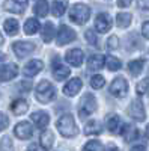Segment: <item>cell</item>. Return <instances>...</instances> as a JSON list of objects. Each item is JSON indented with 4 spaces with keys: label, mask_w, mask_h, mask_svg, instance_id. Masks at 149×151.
<instances>
[{
    "label": "cell",
    "mask_w": 149,
    "mask_h": 151,
    "mask_svg": "<svg viewBox=\"0 0 149 151\" xmlns=\"http://www.w3.org/2000/svg\"><path fill=\"white\" fill-rule=\"evenodd\" d=\"M35 97L39 103H50L56 98V88L50 82L42 80V82L38 83V86H36Z\"/></svg>",
    "instance_id": "obj_1"
},
{
    "label": "cell",
    "mask_w": 149,
    "mask_h": 151,
    "mask_svg": "<svg viewBox=\"0 0 149 151\" xmlns=\"http://www.w3.org/2000/svg\"><path fill=\"white\" fill-rule=\"evenodd\" d=\"M56 127L60 132V134L65 137H72L77 134V125L74 122L72 115H62L56 122Z\"/></svg>",
    "instance_id": "obj_2"
},
{
    "label": "cell",
    "mask_w": 149,
    "mask_h": 151,
    "mask_svg": "<svg viewBox=\"0 0 149 151\" xmlns=\"http://www.w3.org/2000/svg\"><path fill=\"white\" fill-rule=\"evenodd\" d=\"M91 17V9L89 6H86L83 3L74 5L69 11V18L76 23V24H84Z\"/></svg>",
    "instance_id": "obj_3"
},
{
    "label": "cell",
    "mask_w": 149,
    "mask_h": 151,
    "mask_svg": "<svg viewBox=\"0 0 149 151\" xmlns=\"http://www.w3.org/2000/svg\"><path fill=\"white\" fill-rule=\"evenodd\" d=\"M96 98L92 94H86L81 101H80V109H78V116L81 119H84L86 116H89L91 113H93L96 110Z\"/></svg>",
    "instance_id": "obj_4"
},
{
    "label": "cell",
    "mask_w": 149,
    "mask_h": 151,
    "mask_svg": "<svg viewBox=\"0 0 149 151\" xmlns=\"http://www.w3.org/2000/svg\"><path fill=\"white\" fill-rule=\"evenodd\" d=\"M74 40H76V32H74L69 26H66V24H60L59 32L56 33V42H57V45L69 44Z\"/></svg>",
    "instance_id": "obj_5"
},
{
    "label": "cell",
    "mask_w": 149,
    "mask_h": 151,
    "mask_svg": "<svg viewBox=\"0 0 149 151\" xmlns=\"http://www.w3.org/2000/svg\"><path fill=\"white\" fill-rule=\"evenodd\" d=\"M110 94L113 97L122 98L128 94V83L123 77H116L110 85Z\"/></svg>",
    "instance_id": "obj_6"
},
{
    "label": "cell",
    "mask_w": 149,
    "mask_h": 151,
    "mask_svg": "<svg viewBox=\"0 0 149 151\" xmlns=\"http://www.w3.org/2000/svg\"><path fill=\"white\" fill-rule=\"evenodd\" d=\"M128 115H130L134 121H139V122L145 121L146 112H145V106H143V103L140 101V100H134V101L130 104V107H128Z\"/></svg>",
    "instance_id": "obj_7"
},
{
    "label": "cell",
    "mask_w": 149,
    "mask_h": 151,
    "mask_svg": "<svg viewBox=\"0 0 149 151\" xmlns=\"http://www.w3.org/2000/svg\"><path fill=\"white\" fill-rule=\"evenodd\" d=\"M14 134L18 137V139H23V141H26V139H30L32 134H33V127H32V124L27 122V121H21L15 125V129H14Z\"/></svg>",
    "instance_id": "obj_8"
},
{
    "label": "cell",
    "mask_w": 149,
    "mask_h": 151,
    "mask_svg": "<svg viewBox=\"0 0 149 151\" xmlns=\"http://www.w3.org/2000/svg\"><path fill=\"white\" fill-rule=\"evenodd\" d=\"M95 29L99 33H107L111 29V17L108 14H106V12L98 14L95 18Z\"/></svg>",
    "instance_id": "obj_9"
},
{
    "label": "cell",
    "mask_w": 149,
    "mask_h": 151,
    "mask_svg": "<svg viewBox=\"0 0 149 151\" xmlns=\"http://www.w3.org/2000/svg\"><path fill=\"white\" fill-rule=\"evenodd\" d=\"M12 50H14V53L20 58V59H23V58H26V56H29L33 50H35V45L32 44V42H24V41H17V42H14L12 44Z\"/></svg>",
    "instance_id": "obj_10"
},
{
    "label": "cell",
    "mask_w": 149,
    "mask_h": 151,
    "mask_svg": "<svg viewBox=\"0 0 149 151\" xmlns=\"http://www.w3.org/2000/svg\"><path fill=\"white\" fill-rule=\"evenodd\" d=\"M27 5H29L27 0H6L3 3V8L9 12H14V14H23Z\"/></svg>",
    "instance_id": "obj_11"
},
{
    "label": "cell",
    "mask_w": 149,
    "mask_h": 151,
    "mask_svg": "<svg viewBox=\"0 0 149 151\" xmlns=\"http://www.w3.org/2000/svg\"><path fill=\"white\" fill-rule=\"evenodd\" d=\"M42 68H44V62L39 60V59H33V60L27 62L26 67L23 68V74L26 76V77H33V76H36L38 73H41Z\"/></svg>",
    "instance_id": "obj_12"
},
{
    "label": "cell",
    "mask_w": 149,
    "mask_h": 151,
    "mask_svg": "<svg viewBox=\"0 0 149 151\" xmlns=\"http://www.w3.org/2000/svg\"><path fill=\"white\" fill-rule=\"evenodd\" d=\"M83 58H84V55H83V52L80 48H71L65 55L66 62L69 65H72V67H80L83 64Z\"/></svg>",
    "instance_id": "obj_13"
},
{
    "label": "cell",
    "mask_w": 149,
    "mask_h": 151,
    "mask_svg": "<svg viewBox=\"0 0 149 151\" xmlns=\"http://www.w3.org/2000/svg\"><path fill=\"white\" fill-rule=\"evenodd\" d=\"M81 86H83L81 80H80L78 77H74V79H71V80L63 86V94H65L66 97H74L76 94L80 92Z\"/></svg>",
    "instance_id": "obj_14"
},
{
    "label": "cell",
    "mask_w": 149,
    "mask_h": 151,
    "mask_svg": "<svg viewBox=\"0 0 149 151\" xmlns=\"http://www.w3.org/2000/svg\"><path fill=\"white\" fill-rule=\"evenodd\" d=\"M69 74H71V70L65 65H62L60 62L54 60V64H53V76H54V79L62 82V80H65L66 77H69Z\"/></svg>",
    "instance_id": "obj_15"
},
{
    "label": "cell",
    "mask_w": 149,
    "mask_h": 151,
    "mask_svg": "<svg viewBox=\"0 0 149 151\" xmlns=\"http://www.w3.org/2000/svg\"><path fill=\"white\" fill-rule=\"evenodd\" d=\"M18 74V67L15 64H8L5 68L0 71V82H9Z\"/></svg>",
    "instance_id": "obj_16"
},
{
    "label": "cell",
    "mask_w": 149,
    "mask_h": 151,
    "mask_svg": "<svg viewBox=\"0 0 149 151\" xmlns=\"http://www.w3.org/2000/svg\"><path fill=\"white\" fill-rule=\"evenodd\" d=\"M32 121L35 122V125L38 129H45L47 125H48V122H50V116H48L47 112L38 110V112L32 113Z\"/></svg>",
    "instance_id": "obj_17"
},
{
    "label": "cell",
    "mask_w": 149,
    "mask_h": 151,
    "mask_svg": "<svg viewBox=\"0 0 149 151\" xmlns=\"http://www.w3.org/2000/svg\"><path fill=\"white\" fill-rule=\"evenodd\" d=\"M120 134L123 136V139H125V142H133L134 139H137V137H139V130L135 129L134 125L127 124V125H123V127H122Z\"/></svg>",
    "instance_id": "obj_18"
},
{
    "label": "cell",
    "mask_w": 149,
    "mask_h": 151,
    "mask_svg": "<svg viewBox=\"0 0 149 151\" xmlns=\"http://www.w3.org/2000/svg\"><path fill=\"white\" fill-rule=\"evenodd\" d=\"M106 64V58L103 55H92L89 59H88V68L92 70V71H96V70H101Z\"/></svg>",
    "instance_id": "obj_19"
},
{
    "label": "cell",
    "mask_w": 149,
    "mask_h": 151,
    "mask_svg": "<svg viewBox=\"0 0 149 151\" xmlns=\"http://www.w3.org/2000/svg\"><path fill=\"white\" fill-rule=\"evenodd\" d=\"M29 109V103L26 101V100L23 98H18V100H14L11 104V110L14 115H23V113H26Z\"/></svg>",
    "instance_id": "obj_20"
},
{
    "label": "cell",
    "mask_w": 149,
    "mask_h": 151,
    "mask_svg": "<svg viewBox=\"0 0 149 151\" xmlns=\"http://www.w3.org/2000/svg\"><path fill=\"white\" fill-rule=\"evenodd\" d=\"M68 8V0H54L51 3V14L54 17H62Z\"/></svg>",
    "instance_id": "obj_21"
},
{
    "label": "cell",
    "mask_w": 149,
    "mask_h": 151,
    "mask_svg": "<svg viewBox=\"0 0 149 151\" xmlns=\"http://www.w3.org/2000/svg\"><path fill=\"white\" fill-rule=\"evenodd\" d=\"M122 127V122H120V118L118 115H108L107 116V129L110 133H119Z\"/></svg>",
    "instance_id": "obj_22"
},
{
    "label": "cell",
    "mask_w": 149,
    "mask_h": 151,
    "mask_svg": "<svg viewBox=\"0 0 149 151\" xmlns=\"http://www.w3.org/2000/svg\"><path fill=\"white\" fill-rule=\"evenodd\" d=\"M39 142H41V147L44 150H50L53 147V142H54V134L50 132V130H44L41 133V137H39Z\"/></svg>",
    "instance_id": "obj_23"
},
{
    "label": "cell",
    "mask_w": 149,
    "mask_h": 151,
    "mask_svg": "<svg viewBox=\"0 0 149 151\" xmlns=\"http://www.w3.org/2000/svg\"><path fill=\"white\" fill-rule=\"evenodd\" d=\"M3 29H5V32H6L8 35L14 36V35H17L18 30H20V24H18V21L14 20V18H8V20L3 23Z\"/></svg>",
    "instance_id": "obj_24"
},
{
    "label": "cell",
    "mask_w": 149,
    "mask_h": 151,
    "mask_svg": "<svg viewBox=\"0 0 149 151\" xmlns=\"http://www.w3.org/2000/svg\"><path fill=\"white\" fill-rule=\"evenodd\" d=\"M143 67H145V59H134L128 64V70L133 76H139L143 71Z\"/></svg>",
    "instance_id": "obj_25"
},
{
    "label": "cell",
    "mask_w": 149,
    "mask_h": 151,
    "mask_svg": "<svg viewBox=\"0 0 149 151\" xmlns=\"http://www.w3.org/2000/svg\"><path fill=\"white\" fill-rule=\"evenodd\" d=\"M39 21L36 18H29L26 23H24V33L27 35H35L36 32L39 30Z\"/></svg>",
    "instance_id": "obj_26"
},
{
    "label": "cell",
    "mask_w": 149,
    "mask_h": 151,
    "mask_svg": "<svg viewBox=\"0 0 149 151\" xmlns=\"http://www.w3.org/2000/svg\"><path fill=\"white\" fill-rule=\"evenodd\" d=\"M101 130H103V127H101V124H99L98 121H95V119H92V121H89L88 124L84 125V134H99L101 133Z\"/></svg>",
    "instance_id": "obj_27"
},
{
    "label": "cell",
    "mask_w": 149,
    "mask_h": 151,
    "mask_svg": "<svg viewBox=\"0 0 149 151\" xmlns=\"http://www.w3.org/2000/svg\"><path fill=\"white\" fill-rule=\"evenodd\" d=\"M131 20H133V17H131V14H128V12H119V14L116 15V24L122 29L128 27L131 24Z\"/></svg>",
    "instance_id": "obj_28"
},
{
    "label": "cell",
    "mask_w": 149,
    "mask_h": 151,
    "mask_svg": "<svg viewBox=\"0 0 149 151\" xmlns=\"http://www.w3.org/2000/svg\"><path fill=\"white\" fill-rule=\"evenodd\" d=\"M54 26H53V23H45V26L42 29V41L44 42H51L53 41V38H54Z\"/></svg>",
    "instance_id": "obj_29"
},
{
    "label": "cell",
    "mask_w": 149,
    "mask_h": 151,
    "mask_svg": "<svg viewBox=\"0 0 149 151\" xmlns=\"http://www.w3.org/2000/svg\"><path fill=\"white\" fill-rule=\"evenodd\" d=\"M48 9H50V6L47 3V0H38V3H36L35 8H33V12L38 17H45L48 14Z\"/></svg>",
    "instance_id": "obj_30"
},
{
    "label": "cell",
    "mask_w": 149,
    "mask_h": 151,
    "mask_svg": "<svg viewBox=\"0 0 149 151\" xmlns=\"http://www.w3.org/2000/svg\"><path fill=\"white\" fill-rule=\"evenodd\" d=\"M106 64H107L108 71H118V70H120V67H122V62H120L118 58H115V56H108V58L106 59Z\"/></svg>",
    "instance_id": "obj_31"
},
{
    "label": "cell",
    "mask_w": 149,
    "mask_h": 151,
    "mask_svg": "<svg viewBox=\"0 0 149 151\" xmlns=\"http://www.w3.org/2000/svg\"><path fill=\"white\" fill-rule=\"evenodd\" d=\"M104 85H106V80H104V77L101 74H95L91 79V86L93 88V89H101Z\"/></svg>",
    "instance_id": "obj_32"
},
{
    "label": "cell",
    "mask_w": 149,
    "mask_h": 151,
    "mask_svg": "<svg viewBox=\"0 0 149 151\" xmlns=\"http://www.w3.org/2000/svg\"><path fill=\"white\" fill-rule=\"evenodd\" d=\"M135 91H137L139 95H145L146 92H149V77L140 80L137 83V86H135Z\"/></svg>",
    "instance_id": "obj_33"
},
{
    "label": "cell",
    "mask_w": 149,
    "mask_h": 151,
    "mask_svg": "<svg viewBox=\"0 0 149 151\" xmlns=\"http://www.w3.org/2000/svg\"><path fill=\"white\" fill-rule=\"evenodd\" d=\"M84 38H86V41H88L92 47H98V36H96V33L92 29L84 32Z\"/></svg>",
    "instance_id": "obj_34"
},
{
    "label": "cell",
    "mask_w": 149,
    "mask_h": 151,
    "mask_svg": "<svg viewBox=\"0 0 149 151\" xmlns=\"http://www.w3.org/2000/svg\"><path fill=\"white\" fill-rule=\"evenodd\" d=\"M83 151H103V145L98 141H89L83 147Z\"/></svg>",
    "instance_id": "obj_35"
},
{
    "label": "cell",
    "mask_w": 149,
    "mask_h": 151,
    "mask_svg": "<svg viewBox=\"0 0 149 151\" xmlns=\"http://www.w3.org/2000/svg\"><path fill=\"white\" fill-rule=\"evenodd\" d=\"M0 151H14L12 148V142L8 136H5L2 141H0Z\"/></svg>",
    "instance_id": "obj_36"
},
{
    "label": "cell",
    "mask_w": 149,
    "mask_h": 151,
    "mask_svg": "<svg viewBox=\"0 0 149 151\" xmlns=\"http://www.w3.org/2000/svg\"><path fill=\"white\" fill-rule=\"evenodd\" d=\"M119 47V38L118 36H110V40L107 41V48L108 50H116Z\"/></svg>",
    "instance_id": "obj_37"
},
{
    "label": "cell",
    "mask_w": 149,
    "mask_h": 151,
    "mask_svg": "<svg viewBox=\"0 0 149 151\" xmlns=\"http://www.w3.org/2000/svg\"><path fill=\"white\" fill-rule=\"evenodd\" d=\"M8 125H9V119H8V116L5 115V113L0 112V132L5 130Z\"/></svg>",
    "instance_id": "obj_38"
},
{
    "label": "cell",
    "mask_w": 149,
    "mask_h": 151,
    "mask_svg": "<svg viewBox=\"0 0 149 151\" xmlns=\"http://www.w3.org/2000/svg\"><path fill=\"white\" fill-rule=\"evenodd\" d=\"M142 33L146 40H149V21H145L143 26H142Z\"/></svg>",
    "instance_id": "obj_39"
},
{
    "label": "cell",
    "mask_w": 149,
    "mask_h": 151,
    "mask_svg": "<svg viewBox=\"0 0 149 151\" xmlns=\"http://www.w3.org/2000/svg\"><path fill=\"white\" fill-rule=\"evenodd\" d=\"M139 8L143 11H149V0H139Z\"/></svg>",
    "instance_id": "obj_40"
},
{
    "label": "cell",
    "mask_w": 149,
    "mask_h": 151,
    "mask_svg": "<svg viewBox=\"0 0 149 151\" xmlns=\"http://www.w3.org/2000/svg\"><path fill=\"white\" fill-rule=\"evenodd\" d=\"M131 2H133V0H119V2H118V6H120V8H127V6L131 5Z\"/></svg>",
    "instance_id": "obj_41"
},
{
    "label": "cell",
    "mask_w": 149,
    "mask_h": 151,
    "mask_svg": "<svg viewBox=\"0 0 149 151\" xmlns=\"http://www.w3.org/2000/svg\"><path fill=\"white\" fill-rule=\"evenodd\" d=\"M27 151H44L39 145H36V144H32L29 148H27Z\"/></svg>",
    "instance_id": "obj_42"
},
{
    "label": "cell",
    "mask_w": 149,
    "mask_h": 151,
    "mask_svg": "<svg viewBox=\"0 0 149 151\" xmlns=\"http://www.w3.org/2000/svg\"><path fill=\"white\" fill-rule=\"evenodd\" d=\"M131 151H146V147L145 145H135L131 148Z\"/></svg>",
    "instance_id": "obj_43"
},
{
    "label": "cell",
    "mask_w": 149,
    "mask_h": 151,
    "mask_svg": "<svg viewBox=\"0 0 149 151\" xmlns=\"http://www.w3.org/2000/svg\"><path fill=\"white\" fill-rule=\"evenodd\" d=\"M106 151H119V150H118V147H116V145H108Z\"/></svg>",
    "instance_id": "obj_44"
},
{
    "label": "cell",
    "mask_w": 149,
    "mask_h": 151,
    "mask_svg": "<svg viewBox=\"0 0 149 151\" xmlns=\"http://www.w3.org/2000/svg\"><path fill=\"white\" fill-rule=\"evenodd\" d=\"M5 60H6V56H5L3 53H0V68H2V65H3Z\"/></svg>",
    "instance_id": "obj_45"
},
{
    "label": "cell",
    "mask_w": 149,
    "mask_h": 151,
    "mask_svg": "<svg viewBox=\"0 0 149 151\" xmlns=\"http://www.w3.org/2000/svg\"><path fill=\"white\" fill-rule=\"evenodd\" d=\"M146 137H149V124L146 125Z\"/></svg>",
    "instance_id": "obj_46"
},
{
    "label": "cell",
    "mask_w": 149,
    "mask_h": 151,
    "mask_svg": "<svg viewBox=\"0 0 149 151\" xmlns=\"http://www.w3.org/2000/svg\"><path fill=\"white\" fill-rule=\"evenodd\" d=\"M2 44H3V36L0 35V45H2Z\"/></svg>",
    "instance_id": "obj_47"
}]
</instances>
